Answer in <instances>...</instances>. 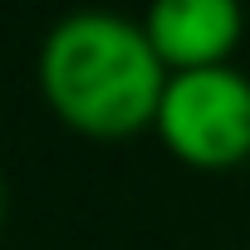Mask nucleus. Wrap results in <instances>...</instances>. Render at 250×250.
<instances>
[{"instance_id": "nucleus-1", "label": "nucleus", "mask_w": 250, "mask_h": 250, "mask_svg": "<svg viewBox=\"0 0 250 250\" xmlns=\"http://www.w3.org/2000/svg\"><path fill=\"white\" fill-rule=\"evenodd\" d=\"M167 79L172 69L147 40V25L113 10H74L40 44V93L79 138L123 143L147 133Z\"/></svg>"}, {"instance_id": "nucleus-2", "label": "nucleus", "mask_w": 250, "mask_h": 250, "mask_svg": "<svg viewBox=\"0 0 250 250\" xmlns=\"http://www.w3.org/2000/svg\"><path fill=\"white\" fill-rule=\"evenodd\" d=\"M152 133L182 167L196 172H230L250 162V79L230 59L177 69L162 88Z\"/></svg>"}, {"instance_id": "nucleus-3", "label": "nucleus", "mask_w": 250, "mask_h": 250, "mask_svg": "<svg viewBox=\"0 0 250 250\" xmlns=\"http://www.w3.org/2000/svg\"><path fill=\"white\" fill-rule=\"evenodd\" d=\"M143 25L162 64L177 74V69L226 64L245 35V10L240 0H152Z\"/></svg>"}, {"instance_id": "nucleus-4", "label": "nucleus", "mask_w": 250, "mask_h": 250, "mask_svg": "<svg viewBox=\"0 0 250 250\" xmlns=\"http://www.w3.org/2000/svg\"><path fill=\"white\" fill-rule=\"evenodd\" d=\"M0 221H5V182H0Z\"/></svg>"}]
</instances>
